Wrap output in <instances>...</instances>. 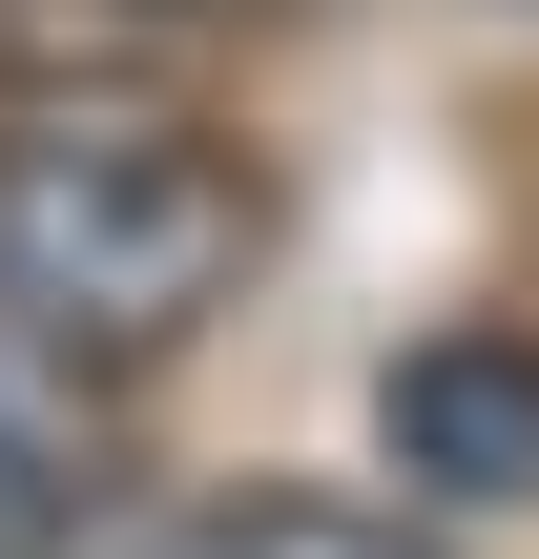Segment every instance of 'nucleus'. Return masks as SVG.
<instances>
[{"instance_id":"1","label":"nucleus","mask_w":539,"mask_h":559,"mask_svg":"<svg viewBox=\"0 0 539 559\" xmlns=\"http://www.w3.org/2000/svg\"><path fill=\"white\" fill-rule=\"evenodd\" d=\"M229 270H249L229 145H187V124H145V104L0 124V353H21V373L104 394V373L187 353Z\"/></svg>"},{"instance_id":"2","label":"nucleus","mask_w":539,"mask_h":559,"mask_svg":"<svg viewBox=\"0 0 539 559\" xmlns=\"http://www.w3.org/2000/svg\"><path fill=\"white\" fill-rule=\"evenodd\" d=\"M374 456H395L415 498L519 519L539 498V332H415V353L374 373Z\"/></svg>"},{"instance_id":"3","label":"nucleus","mask_w":539,"mask_h":559,"mask_svg":"<svg viewBox=\"0 0 539 559\" xmlns=\"http://www.w3.org/2000/svg\"><path fill=\"white\" fill-rule=\"evenodd\" d=\"M166 559H415V539L353 519V498H249V519H208V539H166Z\"/></svg>"}]
</instances>
